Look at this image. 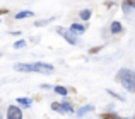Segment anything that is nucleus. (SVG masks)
Instances as JSON below:
<instances>
[{"label":"nucleus","instance_id":"nucleus-1","mask_svg":"<svg viewBox=\"0 0 135 119\" xmlns=\"http://www.w3.org/2000/svg\"><path fill=\"white\" fill-rule=\"evenodd\" d=\"M116 80L122 83V87L128 92H135V70L130 68H122L116 75Z\"/></svg>","mask_w":135,"mask_h":119},{"label":"nucleus","instance_id":"nucleus-2","mask_svg":"<svg viewBox=\"0 0 135 119\" xmlns=\"http://www.w3.org/2000/svg\"><path fill=\"white\" fill-rule=\"evenodd\" d=\"M56 33L62 34V36L67 39V43L74 44V46H75V44H79V39H77V36H75L74 33H70V29H69V31H65V27H56Z\"/></svg>","mask_w":135,"mask_h":119},{"label":"nucleus","instance_id":"nucleus-3","mask_svg":"<svg viewBox=\"0 0 135 119\" xmlns=\"http://www.w3.org/2000/svg\"><path fill=\"white\" fill-rule=\"evenodd\" d=\"M33 66H34V72H40V73H46V75H50V73H53V65H50V63H41V61H38V63H33Z\"/></svg>","mask_w":135,"mask_h":119},{"label":"nucleus","instance_id":"nucleus-4","mask_svg":"<svg viewBox=\"0 0 135 119\" xmlns=\"http://www.w3.org/2000/svg\"><path fill=\"white\" fill-rule=\"evenodd\" d=\"M7 119H22V109L16 106H9L7 109Z\"/></svg>","mask_w":135,"mask_h":119},{"label":"nucleus","instance_id":"nucleus-5","mask_svg":"<svg viewBox=\"0 0 135 119\" xmlns=\"http://www.w3.org/2000/svg\"><path fill=\"white\" fill-rule=\"evenodd\" d=\"M14 68H16L17 72H34L33 63H16Z\"/></svg>","mask_w":135,"mask_h":119},{"label":"nucleus","instance_id":"nucleus-6","mask_svg":"<svg viewBox=\"0 0 135 119\" xmlns=\"http://www.w3.org/2000/svg\"><path fill=\"white\" fill-rule=\"evenodd\" d=\"M84 31H86L84 24H72L70 26V33H74V34H82Z\"/></svg>","mask_w":135,"mask_h":119},{"label":"nucleus","instance_id":"nucleus-7","mask_svg":"<svg viewBox=\"0 0 135 119\" xmlns=\"http://www.w3.org/2000/svg\"><path fill=\"white\" fill-rule=\"evenodd\" d=\"M91 111H94V106H91V104H89V106H84V107H80V109L79 111H77V117H82L84 116V114H87V112H91Z\"/></svg>","mask_w":135,"mask_h":119},{"label":"nucleus","instance_id":"nucleus-8","mask_svg":"<svg viewBox=\"0 0 135 119\" xmlns=\"http://www.w3.org/2000/svg\"><path fill=\"white\" fill-rule=\"evenodd\" d=\"M122 24L118 22V20H115V22H111V26H109V31H111L113 34H118V33H122Z\"/></svg>","mask_w":135,"mask_h":119},{"label":"nucleus","instance_id":"nucleus-9","mask_svg":"<svg viewBox=\"0 0 135 119\" xmlns=\"http://www.w3.org/2000/svg\"><path fill=\"white\" fill-rule=\"evenodd\" d=\"M60 106H62V112H72L74 111V107H72V104L69 102V99H65Z\"/></svg>","mask_w":135,"mask_h":119},{"label":"nucleus","instance_id":"nucleus-10","mask_svg":"<svg viewBox=\"0 0 135 119\" xmlns=\"http://www.w3.org/2000/svg\"><path fill=\"white\" fill-rule=\"evenodd\" d=\"M31 15H34L31 10H21V12H17V14H16V19L19 20V19H24V17H31Z\"/></svg>","mask_w":135,"mask_h":119},{"label":"nucleus","instance_id":"nucleus-11","mask_svg":"<svg viewBox=\"0 0 135 119\" xmlns=\"http://www.w3.org/2000/svg\"><path fill=\"white\" fill-rule=\"evenodd\" d=\"M17 104H19L21 107H31V100L29 99H24V97H19V99H17Z\"/></svg>","mask_w":135,"mask_h":119},{"label":"nucleus","instance_id":"nucleus-12","mask_svg":"<svg viewBox=\"0 0 135 119\" xmlns=\"http://www.w3.org/2000/svg\"><path fill=\"white\" fill-rule=\"evenodd\" d=\"M91 9H84V10H80V14H79V17L82 20H89V17H91Z\"/></svg>","mask_w":135,"mask_h":119},{"label":"nucleus","instance_id":"nucleus-13","mask_svg":"<svg viewBox=\"0 0 135 119\" xmlns=\"http://www.w3.org/2000/svg\"><path fill=\"white\" fill-rule=\"evenodd\" d=\"M101 119H123V117H120L118 114H115V112H104V114H101Z\"/></svg>","mask_w":135,"mask_h":119},{"label":"nucleus","instance_id":"nucleus-14","mask_svg":"<svg viewBox=\"0 0 135 119\" xmlns=\"http://www.w3.org/2000/svg\"><path fill=\"white\" fill-rule=\"evenodd\" d=\"M53 90H55L56 94H60V95H63V97H67V95H69V90H67L65 87H62V85L55 87V89H53Z\"/></svg>","mask_w":135,"mask_h":119},{"label":"nucleus","instance_id":"nucleus-15","mask_svg":"<svg viewBox=\"0 0 135 119\" xmlns=\"http://www.w3.org/2000/svg\"><path fill=\"white\" fill-rule=\"evenodd\" d=\"M106 92H108V94H109V95H111V97H115L116 100H122V102H123V100H125V97H122V95H120V94H116L115 90H111V89H106Z\"/></svg>","mask_w":135,"mask_h":119},{"label":"nucleus","instance_id":"nucleus-16","mask_svg":"<svg viewBox=\"0 0 135 119\" xmlns=\"http://www.w3.org/2000/svg\"><path fill=\"white\" fill-rule=\"evenodd\" d=\"M51 20H53V17H50V19H43V20H36V22H34V26H36V27H41V26H46L48 22H51Z\"/></svg>","mask_w":135,"mask_h":119},{"label":"nucleus","instance_id":"nucleus-17","mask_svg":"<svg viewBox=\"0 0 135 119\" xmlns=\"http://www.w3.org/2000/svg\"><path fill=\"white\" fill-rule=\"evenodd\" d=\"M24 46H26V41H24V39H19V41H16V43H14V48H16V50L24 48Z\"/></svg>","mask_w":135,"mask_h":119},{"label":"nucleus","instance_id":"nucleus-18","mask_svg":"<svg viewBox=\"0 0 135 119\" xmlns=\"http://www.w3.org/2000/svg\"><path fill=\"white\" fill-rule=\"evenodd\" d=\"M51 109L56 111V112H62V106H60L58 102H51Z\"/></svg>","mask_w":135,"mask_h":119},{"label":"nucleus","instance_id":"nucleus-19","mask_svg":"<svg viewBox=\"0 0 135 119\" xmlns=\"http://www.w3.org/2000/svg\"><path fill=\"white\" fill-rule=\"evenodd\" d=\"M127 3H128V7H130V9H135V0H128Z\"/></svg>","mask_w":135,"mask_h":119},{"label":"nucleus","instance_id":"nucleus-20","mask_svg":"<svg viewBox=\"0 0 135 119\" xmlns=\"http://www.w3.org/2000/svg\"><path fill=\"white\" fill-rule=\"evenodd\" d=\"M7 12H9L7 9H2V10H0V14H7Z\"/></svg>","mask_w":135,"mask_h":119},{"label":"nucleus","instance_id":"nucleus-21","mask_svg":"<svg viewBox=\"0 0 135 119\" xmlns=\"http://www.w3.org/2000/svg\"><path fill=\"white\" fill-rule=\"evenodd\" d=\"M0 119H3V112H2V109H0Z\"/></svg>","mask_w":135,"mask_h":119},{"label":"nucleus","instance_id":"nucleus-22","mask_svg":"<svg viewBox=\"0 0 135 119\" xmlns=\"http://www.w3.org/2000/svg\"><path fill=\"white\" fill-rule=\"evenodd\" d=\"M133 119H135V116H133Z\"/></svg>","mask_w":135,"mask_h":119}]
</instances>
